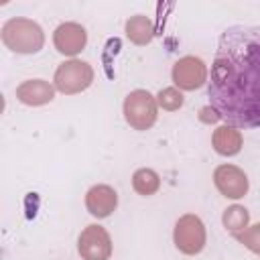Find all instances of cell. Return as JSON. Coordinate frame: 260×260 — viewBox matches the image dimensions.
Wrapping results in <instances>:
<instances>
[{"instance_id": "cell-12", "label": "cell", "mask_w": 260, "mask_h": 260, "mask_svg": "<svg viewBox=\"0 0 260 260\" xmlns=\"http://www.w3.org/2000/svg\"><path fill=\"white\" fill-rule=\"evenodd\" d=\"M211 144L215 148L217 154L221 156H234L242 150V144H244V138H242V132L230 124H223L219 128H215L213 136H211Z\"/></svg>"}, {"instance_id": "cell-11", "label": "cell", "mask_w": 260, "mask_h": 260, "mask_svg": "<svg viewBox=\"0 0 260 260\" xmlns=\"http://www.w3.org/2000/svg\"><path fill=\"white\" fill-rule=\"evenodd\" d=\"M16 98L26 106H45L55 98V87L45 79H26L16 87Z\"/></svg>"}, {"instance_id": "cell-13", "label": "cell", "mask_w": 260, "mask_h": 260, "mask_svg": "<svg viewBox=\"0 0 260 260\" xmlns=\"http://www.w3.org/2000/svg\"><path fill=\"white\" fill-rule=\"evenodd\" d=\"M126 37L134 43V45H148L154 37V26H152V20L144 14H136V16H130L126 20Z\"/></svg>"}, {"instance_id": "cell-17", "label": "cell", "mask_w": 260, "mask_h": 260, "mask_svg": "<svg viewBox=\"0 0 260 260\" xmlns=\"http://www.w3.org/2000/svg\"><path fill=\"white\" fill-rule=\"evenodd\" d=\"M236 238H238V242H242L250 252L260 254V223H254V225L246 228V230L240 232Z\"/></svg>"}, {"instance_id": "cell-15", "label": "cell", "mask_w": 260, "mask_h": 260, "mask_svg": "<svg viewBox=\"0 0 260 260\" xmlns=\"http://www.w3.org/2000/svg\"><path fill=\"white\" fill-rule=\"evenodd\" d=\"M221 221H223V228H225L228 232H232L234 236H238L240 232H244V230L248 228L250 213H248V209L242 207V205H230V207L223 211Z\"/></svg>"}, {"instance_id": "cell-16", "label": "cell", "mask_w": 260, "mask_h": 260, "mask_svg": "<svg viewBox=\"0 0 260 260\" xmlns=\"http://www.w3.org/2000/svg\"><path fill=\"white\" fill-rule=\"evenodd\" d=\"M183 102H185V98H183V93H181L177 87H165V89H160L158 95H156V104H158L162 110H169V112L179 110V108L183 106Z\"/></svg>"}, {"instance_id": "cell-9", "label": "cell", "mask_w": 260, "mask_h": 260, "mask_svg": "<svg viewBox=\"0 0 260 260\" xmlns=\"http://www.w3.org/2000/svg\"><path fill=\"white\" fill-rule=\"evenodd\" d=\"M53 43H55V49L61 53V55H69V57H75L77 53L83 51L85 43H87V32L81 24L77 22H63L55 28L53 32Z\"/></svg>"}, {"instance_id": "cell-6", "label": "cell", "mask_w": 260, "mask_h": 260, "mask_svg": "<svg viewBox=\"0 0 260 260\" xmlns=\"http://www.w3.org/2000/svg\"><path fill=\"white\" fill-rule=\"evenodd\" d=\"M77 250L83 260H110L112 256V238L106 228L91 223L87 225L77 240Z\"/></svg>"}, {"instance_id": "cell-5", "label": "cell", "mask_w": 260, "mask_h": 260, "mask_svg": "<svg viewBox=\"0 0 260 260\" xmlns=\"http://www.w3.org/2000/svg\"><path fill=\"white\" fill-rule=\"evenodd\" d=\"M173 240H175V246L179 252H183L187 256L199 254L205 248V240H207L203 221L193 213L181 215L175 223Z\"/></svg>"}, {"instance_id": "cell-8", "label": "cell", "mask_w": 260, "mask_h": 260, "mask_svg": "<svg viewBox=\"0 0 260 260\" xmlns=\"http://www.w3.org/2000/svg\"><path fill=\"white\" fill-rule=\"evenodd\" d=\"M213 183L223 197L240 199L248 193V175L236 165H219L213 171Z\"/></svg>"}, {"instance_id": "cell-1", "label": "cell", "mask_w": 260, "mask_h": 260, "mask_svg": "<svg viewBox=\"0 0 260 260\" xmlns=\"http://www.w3.org/2000/svg\"><path fill=\"white\" fill-rule=\"evenodd\" d=\"M209 106L234 128H260V26H228L207 81Z\"/></svg>"}, {"instance_id": "cell-2", "label": "cell", "mask_w": 260, "mask_h": 260, "mask_svg": "<svg viewBox=\"0 0 260 260\" xmlns=\"http://www.w3.org/2000/svg\"><path fill=\"white\" fill-rule=\"evenodd\" d=\"M0 37H2V43L10 51L22 53V55L39 53L45 45L43 28L30 18H10V20H6L4 26H2Z\"/></svg>"}, {"instance_id": "cell-7", "label": "cell", "mask_w": 260, "mask_h": 260, "mask_svg": "<svg viewBox=\"0 0 260 260\" xmlns=\"http://www.w3.org/2000/svg\"><path fill=\"white\" fill-rule=\"evenodd\" d=\"M171 77H173V83L179 89L193 91V89H199L207 81V67L199 57L185 55L173 65Z\"/></svg>"}, {"instance_id": "cell-10", "label": "cell", "mask_w": 260, "mask_h": 260, "mask_svg": "<svg viewBox=\"0 0 260 260\" xmlns=\"http://www.w3.org/2000/svg\"><path fill=\"white\" fill-rule=\"evenodd\" d=\"M116 205H118V193L110 185H93L85 193V207L98 219L112 215Z\"/></svg>"}, {"instance_id": "cell-14", "label": "cell", "mask_w": 260, "mask_h": 260, "mask_svg": "<svg viewBox=\"0 0 260 260\" xmlns=\"http://www.w3.org/2000/svg\"><path fill=\"white\" fill-rule=\"evenodd\" d=\"M132 187L138 195L142 197H148V195H154L158 189H160V177L152 171V169H138L134 175H132Z\"/></svg>"}, {"instance_id": "cell-4", "label": "cell", "mask_w": 260, "mask_h": 260, "mask_svg": "<svg viewBox=\"0 0 260 260\" xmlns=\"http://www.w3.org/2000/svg\"><path fill=\"white\" fill-rule=\"evenodd\" d=\"M55 89H59L65 95L81 93L87 89L93 81V69L89 63L81 59H69L63 61L55 71Z\"/></svg>"}, {"instance_id": "cell-3", "label": "cell", "mask_w": 260, "mask_h": 260, "mask_svg": "<svg viewBox=\"0 0 260 260\" xmlns=\"http://www.w3.org/2000/svg\"><path fill=\"white\" fill-rule=\"evenodd\" d=\"M158 104L146 89H134L124 100V118L134 130H148L156 122Z\"/></svg>"}]
</instances>
